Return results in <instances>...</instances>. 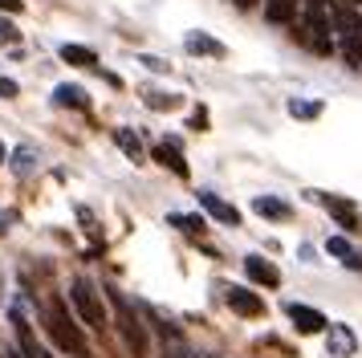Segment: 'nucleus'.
Listing matches in <instances>:
<instances>
[{
    "label": "nucleus",
    "instance_id": "f257e3e1",
    "mask_svg": "<svg viewBox=\"0 0 362 358\" xmlns=\"http://www.w3.org/2000/svg\"><path fill=\"white\" fill-rule=\"evenodd\" d=\"M106 297H110L115 325H118V334H122V342H127V350H131L134 358H147V325L139 318V309H134L131 301H127V293H118L115 285L106 289Z\"/></svg>",
    "mask_w": 362,
    "mask_h": 358
},
{
    "label": "nucleus",
    "instance_id": "f03ea898",
    "mask_svg": "<svg viewBox=\"0 0 362 358\" xmlns=\"http://www.w3.org/2000/svg\"><path fill=\"white\" fill-rule=\"evenodd\" d=\"M334 29H338L346 62L362 65V16H358V8H354V4H338V8H334Z\"/></svg>",
    "mask_w": 362,
    "mask_h": 358
},
{
    "label": "nucleus",
    "instance_id": "7ed1b4c3",
    "mask_svg": "<svg viewBox=\"0 0 362 358\" xmlns=\"http://www.w3.org/2000/svg\"><path fill=\"white\" fill-rule=\"evenodd\" d=\"M49 334L66 354H86V338H82V330H78V322L69 318L66 301H49Z\"/></svg>",
    "mask_w": 362,
    "mask_h": 358
},
{
    "label": "nucleus",
    "instance_id": "20e7f679",
    "mask_svg": "<svg viewBox=\"0 0 362 358\" xmlns=\"http://www.w3.org/2000/svg\"><path fill=\"white\" fill-rule=\"evenodd\" d=\"M334 25H329V8L326 0H305V37H310L313 53H329L334 49Z\"/></svg>",
    "mask_w": 362,
    "mask_h": 358
},
{
    "label": "nucleus",
    "instance_id": "39448f33",
    "mask_svg": "<svg viewBox=\"0 0 362 358\" xmlns=\"http://www.w3.org/2000/svg\"><path fill=\"white\" fill-rule=\"evenodd\" d=\"M69 301H74V309L82 313L86 325H94V330H102V325H106V313H102L98 293H94V285H90L86 277H74V285H69Z\"/></svg>",
    "mask_w": 362,
    "mask_h": 358
},
{
    "label": "nucleus",
    "instance_id": "423d86ee",
    "mask_svg": "<svg viewBox=\"0 0 362 358\" xmlns=\"http://www.w3.org/2000/svg\"><path fill=\"white\" fill-rule=\"evenodd\" d=\"M358 350V338H354V330L342 322H329L326 325V354L329 358H350Z\"/></svg>",
    "mask_w": 362,
    "mask_h": 358
},
{
    "label": "nucleus",
    "instance_id": "0eeeda50",
    "mask_svg": "<svg viewBox=\"0 0 362 358\" xmlns=\"http://www.w3.org/2000/svg\"><path fill=\"white\" fill-rule=\"evenodd\" d=\"M224 301H228V309L240 313V318H261L264 313V301L252 289H245V285H232V289L224 293Z\"/></svg>",
    "mask_w": 362,
    "mask_h": 358
},
{
    "label": "nucleus",
    "instance_id": "6e6552de",
    "mask_svg": "<svg viewBox=\"0 0 362 358\" xmlns=\"http://www.w3.org/2000/svg\"><path fill=\"white\" fill-rule=\"evenodd\" d=\"M13 325H17V346H21V358H49V350L37 342L33 325L25 322V313H21V306L13 309Z\"/></svg>",
    "mask_w": 362,
    "mask_h": 358
},
{
    "label": "nucleus",
    "instance_id": "1a4fd4ad",
    "mask_svg": "<svg viewBox=\"0 0 362 358\" xmlns=\"http://www.w3.org/2000/svg\"><path fill=\"white\" fill-rule=\"evenodd\" d=\"M313 195H317V204H322V208H326L329 216L346 228V232H354V228H358V212H354L350 200H342V195H322V192H313Z\"/></svg>",
    "mask_w": 362,
    "mask_h": 358
},
{
    "label": "nucleus",
    "instance_id": "9d476101",
    "mask_svg": "<svg viewBox=\"0 0 362 358\" xmlns=\"http://www.w3.org/2000/svg\"><path fill=\"white\" fill-rule=\"evenodd\" d=\"M285 313H289V322H293L301 334H317V330H326V325H329L313 306H297V301H289V306H285Z\"/></svg>",
    "mask_w": 362,
    "mask_h": 358
},
{
    "label": "nucleus",
    "instance_id": "9b49d317",
    "mask_svg": "<svg viewBox=\"0 0 362 358\" xmlns=\"http://www.w3.org/2000/svg\"><path fill=\"white\" fill-rule=\"evenodd\" d=\"M199 208L208 212V216H216V220H220V224H240V212L232 208V204H224V200H220V195H212V192H199Z\"/></svg>",
    "mask_w": 362,
    "mask_h": 358
},
{
    "label": "nucleus",
    "instance_id": "f8f14e48",
    "mask_svg": "<svg viewBox=\"0 0 362 358\" xmlns=\"http://www.w3.org/2000/svg\"><path fill=\"white\" fill-rule=\"evenodd\" d=\"M245 273L252 277L257 285H269V289H273V285H281L277 265H273V260H264V257H248V260H245Z\"/></svg>",
    "mask_w": 362,
    "mask_h": 358
},
{
    "label": "nucleus",
    "instance_id": "ddd939ff",
    "mask_svg": "<svg viewBox=\"0 0 362 358\" xmlns=\"http://www.w3.org/2000/svg\"><path fill=\"white\" fill-rule=\"evenodd\" d=\"M326 253H329V257H342L346 269L362 273V253H358L350 241H346V236H329V241H326Z\"/></svg>",
    "mask_w": 362,
    "mask_h": 358
},
{
    "label": "nucleus",
    "instance_id": "4468645a",
    "mask_svg": "<svg viewBox=\"0 0 362 358\" xmlns=\"http://www.w3.org/2000/svg\"><path fill=\"white\" fill-rule=\"evenodd\" d=\"M151 155H155V163H163L167 171H175L180 179H187V163H183V155H180V146L175 143H159Z\"/></svg>",
    "mask_w": 362,
    "mask_h": 358
},
{
    "label": "nucleus",
    "instance_id": "2eb2a0df",
    "mask_svg": "<svg viewBox=\"0 0 362 358\" xmlns=\"http://www.w3.org/2000/svg\"><path fill=\"white\" fill-rule=\"evenodd\" d=\"M252 212H261L269 220H289V216H293V208H289L285 200H277V195H257V200H252Z\"/></svg>",
    "mask_w": 362,
    "mask_h": 358
},
{
    "label": "nucleus",
    "instance_id": "dca6fc26",
    "mask_svg": "<svg viewBox=\"0 0 362 358\" xmlns=\"http://www.w3.org/2000/svg\"><path fill=\"white\" fill-rule=\"evenodd\" d=\"M187 53H199V57H224V45L208 37V33H192L187 37Z\"/></svg>",
    "mask_w": 362,
    "mask_h": 358
},
{
    "label": "nucleus",
    "instance_id": "f3484780",
    "mask_svg": "<svg viewBox=\"0 0 362 358\" xmlns=\"http://www.w3.org/2000/svg\"><path fill=\"white\" fill-rule=\"evenodd\" d=\"M264 16L273 25H289L297 16V0H264Z\"/></svg>",
    "mask_w": 362,
    "mask_h": 358
},
{
    "label": "nucleus",
    "instance_id": "a211bd4d",
    "mask_svg": "<svg viewBox=\"0 0 362 358\" xmlns=\"http://www.w3.org/2000/svg\"><path fill=\"white\" fill-rule=\"evenodd\" d=\"M62 62L90 69V65H98V57H94V49H86V45H62Z\"/></svg>",
    "mask_w": 362,
    "mask_h": 358
},
{
    "label": "nucleus",
    "instance_id": "6ab92c4d",
    "mask_svg": "<svg viewBox=\"0 0 362 358\" xmlns=\"http://www.w3.org/2000/svg\"><path fill=\"white\" fill-rule=\"evenodd\" d=\"M115 143H118V151L127 155V159H143V143H139V134L134 130H115Z\"/></svg>",
    "mask_w": 362,
    "mask_h": 358
},
{
    "label": "nucleus",
    "instance_id": "aec40b11",
    "mask_svg": "<svg viewBox=\"0 0 362 358\" xmlns=\"http://www.w3.org/2000/svg\"><path fill=\"white\" fill-rule=\"evenodd\" d=\"M53 98H57L62 106H74V110H86V90H78V86H57V90H53Z\"/></svg>",
    "mask_w": 362,
    "mask_h": 358
},
{
    "label": "nucleus",
    "instance_id": "412c9836",
    "mask_svg": "<svg viewBox=\"0 0 362 358\" xmlns=\"http://www.w3.org/2000/svg\"><path fill=\"white\" fill-rule=\"evenodd\" d=\"M289 114H293V118H317V114H322V102H301V98H293V102H289Z\"/></svg>",
    "mask_w": 362,
    "mask_h": 358
},
{
    "label": "nucleus",
    "instance_id": "4be33fe9",
    "mask_svg": "<svg viewBox=\"0 0 362 358\" xmlns=\"http://www.w3.org/2000/svg\"><path fill=\"white\" fill-rule=\"evenodd\" d=\"M33 163H37V155L29 151V146H21L17 155H13V171H17V175H29V171H33Z\"/></svg>",
    "mask_w": 362,
    "mask_h": 358
},
{
    "label": "nucleus",
    "instance_id": "5701e85b",
    "mask_svg": "<svg viewBox=\"0 0 362 358\" xmlns=\"http://www.w3.org/2000/svg\"><path fill=\"white\" fill-rule=\"evenodd\" d=\"M167 220H171L175 228H183V232H204V220H199V216H183V212H171Z\"/></svg>",
    "mask_w": 362,
    "mask_h": 358
},
{
    "label": "nucleus",
    "instance_id": "b1692460",
    "mask_svg": "<svg viewBox=\"0 0 362 358\" xmlns=\"http://www.w3.org/2000/svg\"><path fill=\"white\" fill-rule=\"evenodd\" d=\"M163 358H196V350L187 346L183 338H167V350H163Z\"/></svg>",
    "mask_w": 362,
    "mask_h": 358
},
{
    "label": "nucleus",
    "instance_id": "393cba45",
    "mask_svg": "<svg viewBox=\"0 0 362 358\" xmlns=\"http://www.w3.org/2000/svg\"><path fill=\"white\" fill-rule=\"evenodd\" d=\"M147 106H151V110H175V106H180V98H175V94H147Z\"/></svg>",
    "mask_w": 362,
    "mask_h": 358
},
{
    "label": "nucleus",
    "instance_id": "a878e982",
    "mask_svg": "<svg viewBox=\"0 0 362 358\" xmlns=\"http://www.w3.org/2000/svg\"><path fill=\"white\" fill-rule=\"evenodd\" d=\"M17 41H21V33L13 29V21L0 16V45H17Z\"/></svg>",
    "mask_w": 362,
    "mask_h": 358
},
{
    "label": "nucleus",
    "instance_id": "bb28decb",
    "mask_svg": "<svg viewBox=\"0 0 362 358\" xmlns=\"http://www.w3.org/2000/svg\"><path fill=\"white\" fill-rule=\"evenodd\" d=\"M21 94V86L13 78H0V98H17Z\"/></svg>",
    "mask_w": 362,
    "mask_h": 358
},
{
    "label": "nucleus",
    "instance_id": "cd10ccee",
    "mask_svg": "<svg viewBox=\"0 0 362 358\" xmlns=\"http://www.w3.org/2000/svg\"><path fill=\"white\" fill-rule=\"evenodd\" d=\"M0 13H21V0H0Z\"/></svg>",
    "mask_w": 362,
    "mask_h": 358
},
{
    "label": "nucleus",
    "instance_id": "c85d7f7f",
    "mask_svg": "<svg viewBox=\"0 0 362 358\" xmlns=\"http://www.w3.org/2000/svg\"><path fill=\"white\" fill-rule=\"evenodd\" d=\"M143 65H151V69H155V74H163V69H167V65L159 62V57H143Z\"/></svg>",
    "mask_w": 362,
    "mask_h": 358
},
{
    "label": "nucleus",
    "instance_id": "c756f323",
    "mask_svg": "<svg viewBox=\"0 0 362 358\" xmlns=\"http://www.w3.org/2000/svg\"><path fill=\"white\" fill-rule=\"evenodd\" d=\"M236 4H240V8H252V4H257V0H236Z\"/></svg>",
    "mask_w": 362,
    "mask_h": 358
},
{
    "label": "nucleus",
    "instance_id": "7c9ffc66",
    "mask_svg": "<svg viewBox=\"0 0 362 358\" xmlns=\"http://www.w3.org/2000/svg\"><path fill=\"white\" fill-rule=\"evenodd\" d=\"M342 4H354V8H358V4H362V0H342Z\"/></svg>",
    "mask_w": 362,
    "mask_h": 358
},
{
    "label": "nucleus",
    "instance_id": "2f4dec72",
    "mask_svg": "<svg viewBox=\"0 0 362 358\" xmlns=\"http://www.w3.org/2000/svg\"><path fill=\"white\" fill-rule=\"evenodd\" d=\"M0 163H4V143H0Z\"/></svg>",
    "mask_w": 362,
    "mask_h": 358
}]
</instances>
